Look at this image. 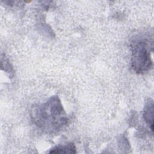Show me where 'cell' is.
Here are the masks:
<instances>
[{
	"label": "cell",
	"instance_id": "obj_3",
	"mask_svg": "<svg viewBox=\"0 0 154 154\" xmlns=\"http://www.w3.org/2000/svg\"><path fill=\"white\" fill-rule=\"evenodd\" d=\"M143 116L146 123L149 125L152 131L153 127V105L152 102H148L144 109Z\"/></svg>",
	"mask_w": 154,
	"mask_h": 154
},
{
	"label": "cell",
	"instance_id": "obj_4",
	"mask_svg": "<svg viewBox=\"0 0 154 154\" xmlns=\"http://www.w3.org/2000/svg\"><path fill=\"white\" fill-rule=\"evenodd\" d=\"M76 152L75 146L72 143L57 146L49 152L50 153H76Z\"/></svg>",
	"mask_w": 154,
	"mask_h": 154
},
{
	"label": "cell",
	"instance_id": "obj_1",
	"mask_svg": "<svg viewBox=\"0 0 154 154\" xmlns=\"http://www.w3.org/2000/svg\"><path fill=\"white\" fill-rule=\"evenodd\" d=\"M31 117L37 126L49 133L61 130L68 122L61 103L56 96L52 97L43 104L34 106Z\"/></svg>",
	"mask_w": 154,
	"mask_h": 154
},
{
	"label": "cell",
	"instance_id": "obj_2",
	"mask_svg": "<svg viewBox=\"0 0 154 154\" xmlns=\"http://www.w3.org/2000/svg\"><path fill=\"white\" fill-rule=\"evenodd\" d=\"M131 66L135 72L143 73L150 69L152 61L149 45L144 40H135L131 45Z\"/></svg>",
	"mask_w": 154,
	"mask_h": 154
}]
</instances>
